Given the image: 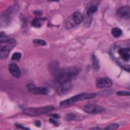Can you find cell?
<instances>
[{"mask_svg": "<svg viewBox=\"0 0 130 130\" xmlns=\"http://www.w3.org/2000/svg\"><path fill=\"white\" fill-rule=\"evenodd\" d=\"M118 128V124L117 123H113V124H110L109 126H107L104 130H117Z\"/></svg>", "mask_w": 130, "mask_h": 130, "instance_id": "cell-19", "label": "cell"}, {"mask_svg": "<svg viewBox=\"0 0 130 130\" xmlns=\"http://www.w3.org/2000/svg\"><path fill=\"white\" fill-rule=\"evenodd\" d=\"M111 34L115 38H118V37H120L122 35V30L120 29H118V28H114V29L111 30Z\"/></svg>", "mask_w": 130, "mask_h": 130, "instance_id": "cell-16", "label": "cell"}, {"mask_svg": "<svg viewBox=\"0 0 130 130\" xmlns=\"http://www.w3.org/2000/svg\"><path fill=\"white\" fill-rule=\"evenodd\" d=\"M18 10H19L18 6H11L9 9H7L6 12L1 15V17H0V24L5 26L8 22H10V21L14 17L15 13L18 12Z\"/></svg>", "mask_w": 130, "mask_h": 130, "instance_id": "cell-4", "label": "cell"}, {"mask_svg": "<svg viewBox=\"0 0 130 130\" xmlns=\"http://www.w3.org/2000/svg\"><path fill=\"white\" fill-rule=\"evenodd\" d=\"M8 39H9V38H7V36H6L4 33H0V43L6 42Z\"/></svg>", "mask_w": 130, "mask_h": 130, "instance_id": "cell-23", "label": "cell"}, {"mask_svg": "<svg viewBox=\"0 0 130 130\" xmlns=\"http://www.w3.org/2000/svg\"><path fill=\"white\" fill-rule=\"evenodd\" d=\"M110 54L115 62L122 68L130 71V45L118 43L110 49Z\"/></svg>", "mask_w": 130, "mask_h": 130, "instance_id": "cell-1", "label": "cell"}, {"mask_svg": "<svg viewBox=\"0 0 130 130\" xmlns=\"http://www.w3.org/2000/svg\"><path fill=\"white\" fill-rule=\"evenodd\" d=\"M116 94H117V95H119V96H130V92L127 91H118Z\"/></svg>", "mask_w": 130, "mask_h": 130, "instance_id": "cell-21", "label": "cell"}, {"mask_svg": "<svg viewBox=\"0 0 130 130\" xmlns=\"http://www.w3.org/2000/svg\"><path fill=\"white\" fill-rule=\"evenodd\" d=\"M93 68L95 69V70H99L100 68V65H99V61L97 60V58L95 56V55H93Z\"/></svg>", "mask_w": 130, "mask_h": 130, "instance_id": "cell-17", "label": "cell"}, {"mask_svg": "<svg viewBox=\"0 0 130 130\" xmlns=\"http://www.w3.org/2000/svg\"><path fill=\"white\" fill-rule=\"evenodd\" d=\"M34 44L38 45V46H46V42L45 40H41V39H35L34 40Z\"/></svg>", "mask_w": 130, "mask_h": 130, "instance_id": "cell-22", "label": "cell"}, {"mask_svg": "<svg viewBox=\"0 0 130 130\" xmlns=\"http://www.w3.org/2000/svg\"><path fill=\"white\" fill-rule=\"evenodd\" d=\"M54 118H59V115H56V114H54V115L53 116Z\"/></svg>", "mask_w": 130, "mask_h": 130, "instance_id": "cell-29", "label": "cell"}, {"mask_svg": "<svg viewBox=\"0 0 130 130\" xmlns=\"http://www.w3.org/2000/svg\"><path fill=\"white\" fill-rule=\"evenodd\" d=\"M54 107L53 106H45V107H39V108H28L23 110V112L27 115L30 116H38L41 114H46L53 110Z\"/></svg>", "mask_w": 130, "mask_h": 130, "instance_id": "cell-5", "label": "cell"}, {"mask_svg": "<svg viewBox=\"0 0 130 130\" xmlns=\"http://www.w3.org/2000/svg\"><path fill=\"white\" fill-rule=\"evenodd\" d=\"M89 130H102V129H101L100 127H92Z\"/></svg>", "mask_w": 130, "mask_h": 130, "instance_id": "cell-26", "label": "cell"}, {"mask_svg": "<svg viewBox=\"0 0 130 130\" xmlns=\"http://www.w3.org/2000/svg\"><path fill=\"white\" fill-rule=\"evenodd\" d=\"M84 24H85V26L86 27H89L91 25L92 23V21H93V14L91 13H89L86 12V15H85V17H84Z\"/></svg>", "mask_w": 130, "mask_h": 130, "instance_id": "cell-13", "label": "cell"}, {"mask_svg": "<svg viewBox=\"0 0 130 130\" xmlns=\"http://www.w3.org/2000/svg\"><path fill=\"white\" fill-rule=\"evenodd\" d=\"M34 13H35L36 15H41L42 14L41 12H37V11H35V12H34Z\"/></svg>", "mask_w": 130, "mask_h": 130, "instance_id": "cell-28", "label": "cell"}, {"mask_svg": "<svg viewBox=\"0 0 130 130\" xmlns=\"http://www.w3.org/2000/svg\"><path fill=\"white\" fill-rule=\"evenodd\" d=\"M78 24L75 21V19H74L73 15H71L70 17L67 19V21H66V27H67V29H71V28H73V27L77 26Z\"/></svg>", "mask_w": 130, "mask_h": 130, "instance_id": "cell-12", "label": "cell"}, {"mask_svg": "<svg viewBox=\"0 0 130 130\" xmlns=\"http://www.w3.org/2000/svg\"><path fill=\"white\" fill-rule=\"evenodd\" d=\"M119 17L124 19H130V6H122L117 12Z\"/></svg>", "mask_w": 130, "mask_h": 130, "instance_id": "cell-9", "label": "cell"}, {"mask_svg": "<svg viewBox=\"0 0 130 130\" xmlns=\"http://www.w3.org/2000/svg\"><path fill=\"white\" fill-rule=\"evenodd\" d=\"M112 85V81L108 78H100L96 80V86L97 87H110Z\"/></svg>", "mask_w": 130, "mask_h": 130, "instance_id": "cell-8", "label": "cell"}, {"mask_svg": "<svg viewBox=\"0 0 130 130\" xmlns=\"http://www.w3.org/2000/svg\"><path fill=\"white\" fill-rule=\"evenodd\" d=\"M71 88H72V84L70 82L60 85L58 89H57V91H58V93H59L60 95H64V94H67Z\"/></svg>", "mask_w": 130, "mask_h": 130, "instance_id": "cell-11", "label": "cell"}, {"mask_svg": "<svg viewBox=\"0 0 130 130\" xmlns=\"http://www.w3.org/2000/svg\"><path fill=\"white\" fill-rule=\"evenodd\" d=\"M78 71L77 70H71V71H60L55 77V80L60 85L70 83L72 78L77 76Z\"/></svg>", "mask_w": 130, "mask_h": 130, "instance_id": "cell-2", "label": "cell"}, {"mask_svg": "<svg viewBox=\"0 0 130 130\" xmlns=\"http://www.w3.org/2000/svg\"><path fill=\"white\" fill-rule=\"evenodd\" d=\"M49 121H50L51 123H53V125H56V126H58V123H57V122L55 121V120H53V118H51V119H50V120H49Z\"/></svg>", "mask_w": 130, "mask_h": 130, "instance_id": "cell-25", "label": "cell"}, {"mask_svg": "<svg viewBox=\"0 0 130 130\" xmlns=\"http://www.w3.org/2000/svg\"><path fill=\"white\" fill-rule=\"evenodd\" d=\"M96 11H97V6H95V5H93V4L89 5V6H87V8H86V12L91 13V14H93V13H95Z\"/></svg>", "mask_w": 130, "mask_h": 130, "instance_id": "cell-15", "label": "cell"}, {"mask_svg": "<svg viewBox=\"0 0 130 130\" xmlns=\"http://www.w3.org/2000/svg\"><path fill=\"white\" fill-rule=\"evenodd\" d=\"M16 127H19V128H20V129H21V130H30L29 128H27V127H24L23 126H21V125H19V124H16Z\"/></svg>", "mask_w": 130, "mask_h": 130, "instance_id": "cell-24", "label": "cell"}, {"mask_svg": "<svg viewBox=\"0 0 130 130\" xmlns=\"http://www.w3.org/2000/svg\"><path fill=\"white\" fill-rule=\"evenodd\" d=\"M9 71H10V73L12 74L13 77L17 78H21V72L17 64H15V63H10L9 64Z\"/></svg>", "mask_w": 130, "mask_h": 130, "instance_id": "cell-10", "label": "cell"}, {"mask_svg": "<svg viewBox=\"0 0 130 130\" xmlns=\"http://www.w3.org/2000/svg\"><path fill=\"white\" fill-rule=\"evenodd\" d=\"M36 126H37V127H40V126H41L40 121H39V120H38V121H36Z\"/></svg>", "mask_w": 130, "mask_h": 130, "instance_id": "cell-27", "label": "cell"}, {"mask_svg": "<svg viewBox=\"0 0 130 130\" xmlns=\"http://www.w3.org/2000/svg\"><path fill=\"white\" fill-rule=\"evenodd\" d=\"M96 96V94L95 93H84V94H80V95H75L73 97L70 98V99H67V100L63 101L61 103V105L62 106H65V105H71V104H73L74 103H77V102H79V101L83 100H86V99H92Z\"/></svg>", "mask_w": 130, "mask_h": 130, "instance_id": "cell-3", "label": "cell"}, {"mask_svg": "<svg viewBox=\"0 0 130 130\" xmlns=\"http://www.w3.org/2000/svg\"><path fill=\"white\" fill-rule=\"evenodd\" d=\"M21 58V53H19V52H16V53H14L13 54V56H12V59L13 60V61H19Z\"/></svg>", "mask_w": 130, "mask_h": 130, "instance_id": "cell-20", "label": "cell"}, {"mask_svg": "<svg viewBox=\"0 0 130 130\" xmlns=\"http://www.w3.org/2000/svg\"><path fill=\"white\" fill-rule=\"evenodd\" d=\"M84 110L89 114H96V113H101L104 111V108L97 104H87L85 106Z\"/></svg>", "mask_w": 130, "mask_h": 130, "instance_id": "cell-6", "label": "cell"}, {"mask_svg": "<svg viewBox=\"0 0 130 130\" xmlns=\"http://www.w3.org/2000/svg\"><path fill=\"white\" fill-rule=\"evenodd\" d=\"M46 19H41V18H36L32 21V26L37 27V28H39V27L42 26L43 24V21H45Z\"/></svg>", "mask_w": 130, "mask_h": 130, "instance_id": "cell-14", "label": "cell"}, {"mask_svg": "<svg viewBox=\"0 0 130 130\" xmlns=\"http://www.w3.org/2000/svg\"><path fill=\"white\" fill-rule=\"evenodd\" d=\"M28 89L30 93L35 94V95H48L49 94V89L46 88V87H39V86H35L33 85H29Z\"/></svg>", "mask_w": 130, "mask_h": 130, "instance_id": "cell-7", "label": "cell"}, {"mask_svg": "<svg viewBox=\"0 0 130 130\" xmlns=\"http://www.w3.org/2000/svg\"><path fill=\"white\" fill-rule=\"evenodd\" d=\"M9 53H10V50H7V49H4V50L0 51V59H6V58H7Z\"/></svg>", "mask_w": 130, "mask_h": 130, "instance_id": "cell-18", "label": "cell"}]
</instances>
